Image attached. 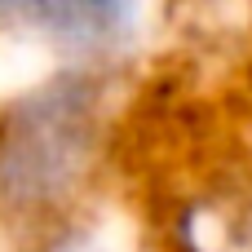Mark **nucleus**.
<instances>
[{"instance_id":"f257e3e1","label":"nucleus","mask_w":252,"mask_h":252,"mask_svg":"<svg viewBox=\"0 0 252 252\" xmlns=\"http://www.w3.org/2000/svg\"><path fill=\"white\" fill-rule=\"evenodd\" d=\"M93 146V89L58 80L27 97L0 137V195L9 204H44L62 195Z\"/></svg>"},{"instance_id":"f03ea898","label":"nucleus","mask_w":252,"mask_h":252,"mask_svg":"<svg viewBox=\"0 0 252 252\" xmlns=\"http://www.w3.org/2000/svg\"><path fill=\"white\" fill-rule=\"evenodd\" d=\"M0 18L35 22L49 35H62L71 44H106L133 22V9L124 4H18V9H0Z\"/></svg>"},{"instance_id":"7ed1b4c3","label":"nucleus","mask_w":252,"mask_h":252,"mask_svg":"<svg viewBox=\"0 0 252 252\" xmlns=\"http://www.w3.org/2000/svg\"><path fill=\"white\" fill-rule=\"evenodd\" d=\"M62 252H97V248H89V244H71V248H62Z\"/></svg>"}]
</instances>
